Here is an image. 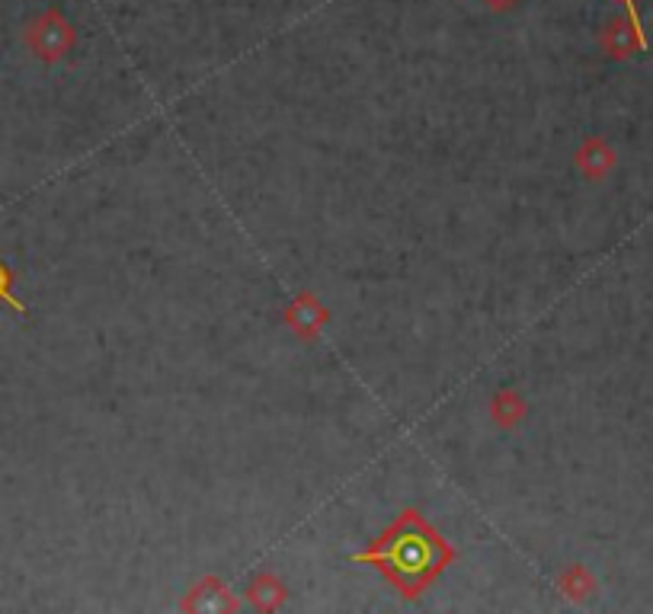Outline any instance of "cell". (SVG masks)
Masks as SVG:
<instances>
[{
	"instance_id": "1",
	"label": "cell",
	"mask_w": 653,
	"mask_h": 614,
	"mask_svg": "<svg viewBox=\"0 0 653 614\" xmlns=\"http://www.w3.org/2000/svg\"><path fill=\"white\" fill-rule=\"evenodd\" d=\"M455 557V548L416 509H404L353 563L378 566L401 596L419 599Z\"/></svg>"
},
{
	"instance_id": "3",
	"label": "cell",
	"mask_w": 653,
	"mask_h": 614,
	"mask_svg": "<svg viewBox=\"0 0 653 614\" xmlns=\"http://www.w3.org/2000/svg\"><path fill=\"white\" fill-rule=\"evenodd\" d=\"M327 308L324 304H317L314 301V295H301L296 304L286 311V321H289V327L296 330L301 339H317L321 334V327L327 324Z\"/></svg>"
},
{
	"instance_id": "11",
	"label": "cell",
	"mask_w": 653,
	"mask_h": 614,
	"mask_svg": "<svg viewBox=\"0 0 653 614\" xmlns=\"http://www.w3.org/2000/svg\"><path fill=\"white\" fill-rule=\"evenodd\" d=\"M484 3H487V7H490V10H497V13H503V10H513V7H516V3H519V0H484Z\"/></svg>"
},
{
	"instance_id": "9",
	"label": "cell",
	"mask_w": 653,
	"mask_h": 614,
	"mask_svg": "<svg viewBox=\"0 0 653 614\" xmlns=\"http://www.w3.org/2000/svg\"><path fill=\"white\" fill-rule=\"evenodd\" d=\"M621 3H625V10H628V23L635 26L638 39H641V49L648 52V49H651V42H648V33H644V23H641V13H638V3H635V0H621Z\"/></svg>"
},
{
	"instance_id": "8",
	"label": "cell",
	"mask_w": 653,
	"mask_h": 614,
	"mask_svg": "<svg viewBox=\"0 0 653 614\" xmlns=\"http://www.w3.org/2000/svg\"><path fill=\"white\" fill-rule=\"evenodd\" d=\"M557 586L564 589L567 599H587L593 592V576L583 566H570L567 573H561Z\"/></svg>"
},
{
	"instance_id": "7",
	"label": "cell",
	"mask_w": 653,
	"mask_h": 614,
	"mask_svg": "<svg viewBox=\"0 0 653 614\" xmlns=\"http://www.w3.org/2000/svg\"><path fill=\"white\" fill-rule=\"evenodd\" d=\"M250 602H253L260 612H273V609H279V605L286 602V589H282V582H279L276 576L263 573V576H256V579L250 582Z\"/></svg>"
},
{
	"instance_id": "6",
	"label": "cell",
	"mask_w": 653,
	"mask_h": 614,
	"mask_svg": "<svg viewBox=\"0 0 653 614\" xmlns=\"http://www.w3.org/2000/svg\"><path fill=\"white\" fill-rule=\"evenodd\" d=\"M490 413H493L497 426L513 429V426H519L526 419V400H523L519 391H500L490 403Z\"/></svg>"
},
{
	"instance_id": "2",
	"label": "cell",
	"mask_w": 653,
	"mask_h": 614,
	"mask_svg": "<svg viewBox=\"0 0 653 614\" xmlns=\"http://www.w3.org/2000/svg\"><path fill=\"white\" fill-rule=\"evenodd\" d=\"M29 42H33V49L39 52L42 61H59L74 46V33H71V26L61 20L59 13L52 10L46 20H39V26L29 36Z\"/></svg>"
},
{
	"instance_id": "5",
	"label": "cell",
	"mask_w": 653,
	"mask_h": 614,
	"mask_svg": "<svg viewBox=\"0 0 653 614\" xmlns=\"http://www.w3.org/2000/svg\"><path fill=\"white\" fill-rule=\"evenodd\" d=\"M577 167L583 170L590 179H602L608 170L615 167V151L599 141V138H590L580 151H577Z\"/></svg>"
},
{
	"instance_id": "4",
	"label": "cell",
	"mask_w": 653,
	"mask_h": 614,
	"mask_svg": "<svg viewBox=\"0 0 653 614\" xmlns=\"http://www.w3.org/2000/svg\"><path fill=\"white\" fill-rule=\"evenodd\" d=\"M602 49L612 58H628L635 49H641V39L635 33V26L628 20H612L602 29ZM644 52V49H641Z\"/></svg>"
},
{
	"instance_id": "10",
	"label": "cell",
	"mask_w": 653,
	"mask_h": 614,
	"mask_svg": "<svg viewBox=\"0 0 653 614\" xmlns=\"http://www.w3.org/2000/svg\"><path fill=\"white\" fill-rule=\"evenodd\" d=\"M0 301H7L13 311H23V304L10 295V273L3 270V263H0Z\"/></svg>"
}]
</instances>
